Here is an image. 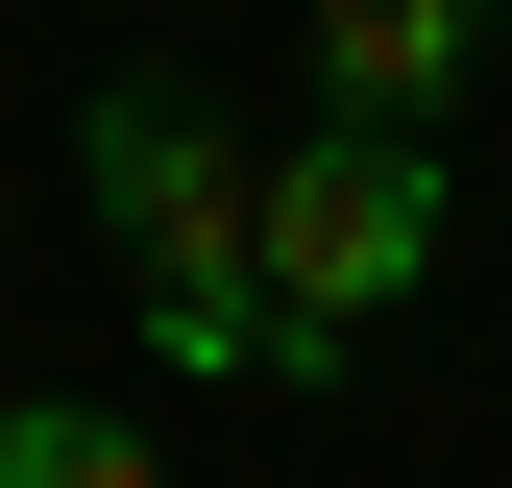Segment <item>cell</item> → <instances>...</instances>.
I'll return each instance as SVG.
<instances>
[{"mask_svg": "<svg viewBox=\"0 0 512 488\" xmlns=\"http://www.w3.org/2000/svg\"><path fill=\"white\" fill-rule=\"evenodd\" d=\"M244 122L196 98V74H98L74 98V196H98V244L147 269V342L171 366H220V391H269V269H244Z\"/></svg>", "mask_w": 512, "mask_h": 488, "instance_id": "6da1fadb", "label": "cell"}, {"mask_svg": "<svg viewBox=\"0 0 512 488\" xmlns=\"http://www.w3.org/2000/svg\"><path fill=\"white\" fill-rule=\"evenodd\" d=\"M244 269H269V391H317L342 342H391L439 293V122H317L244 171Z\"/></svg>", "mask_w": 512, "mask_h": 488, "instance_id": "7a4b0ae2", "label": "cell"}, {"mask_svg": "<svg viewBox=\"0 0 512 488\" xmlns=\"http://www.w3.org/2000/svg\"><path fill=\"white\" fill-rule=\"evenodd\" d=\"M488 74V0H317V122H439Z\"/></svg>", "mask_w": 512, "mask_h": 488, "instance_id": "3957f363", "label": "cell"}, {"mask_svg": "<svg viewBox=\"0 0 512 488\" xmlns=\"http://www.w3.org/2000/svg\"><path fill=\"white\" fill-rule=\"evenodd\" d=\"M0 488H171V464H147V415H98V391H0Z\"/></svg>", "mask_w": 512, "mask_h": 488, "instance_id": "277c9868", "label": "cell"}, {"mask_svg": "<svg viewBox=\"0 0 512 488\" xmlns=\"http://www.w3.org/2000/svg\"><path fill=\"white\" fill-rule=\"evenodd\" d=\"M488 25H512V0H488Z\"/></svg>", "mask_w": 512, "mask_h": 488, "instance_id": "5b68a950", "label": "cell"}]
</instances>
